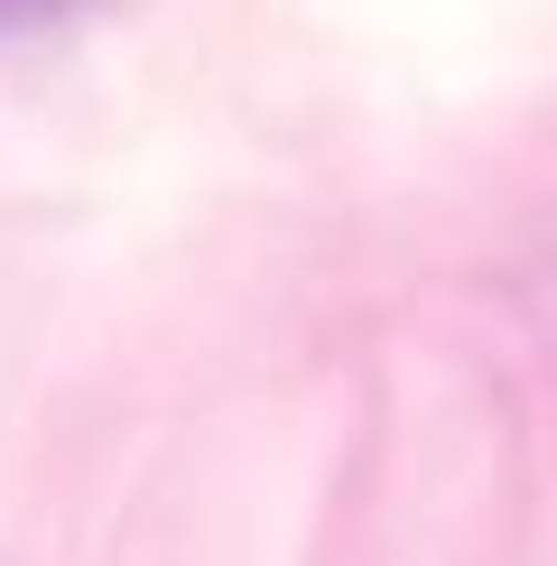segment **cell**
<instances>
[{"label": "cell", "instance_id": "obj_1", "mask_svg": "<svg viewBox=\"0 0 557 566\" xmlns=\"http://www.w3.org/2000/svg\"><path fill=\"white\" fill-rule=\"evenodd\" d=\"M93 0H0V38H38V29H65L84 19Z\"/></svg>", "mask_w": 557, "mask_h": 566}]
</instances>
